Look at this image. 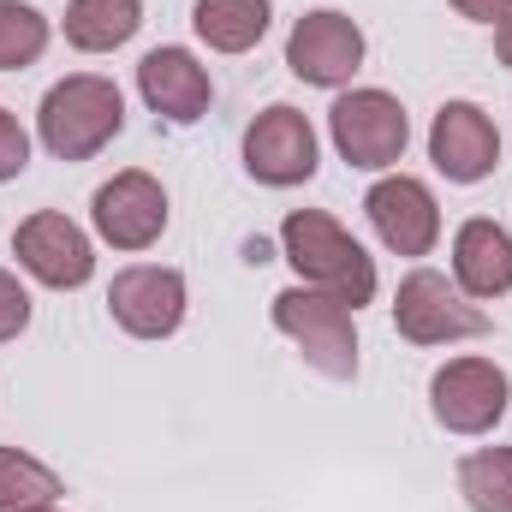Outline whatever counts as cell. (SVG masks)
Instances as JSON below:
<instances>
[{"label":"cell","mask_w":512,"mask_h":512,"mask_svg":"<svg viewBox=\"0 0 512 512\" xmlns=\"http://www.w3.org/2000/svg\"><path fill=\"white\" fill-rule=\"evenodd\" d=\"M280 256L292 262L298 286H316L352 310L376 298V256L322 209H292L280 221Z\"/></svg>","instance_id":"obj_1"},{"label":"cell","mask_w":512,"mask_h":512,"mask_svg":"<svg viewBox=\"0 0 512 512\" xmlns=\"http://www.w3.org/2000/svg\"><path fill=\"white\" fill-rule=\"evenodd\" d=\"M120 126H126V96L102 72L60 78L42 96V108H36V137H42V149L54 161H90V155H102L120 137Z\"/></svg>","instance_id":"obj_2"},{"label":"cell","mask_w":512,"mask_h":512,"mask_svg":"<svg viewBox=\"0 0 512 512\" xmlns=\"http://www.w3.org/2000/svg\"><path fill=\"white\" fill-rule=\"evenodd\" d=\"M268 316L316 376H328V382L358 376V322H352L358 310L352 304H340V298H328L316 286H286V292H274Z\"/></svg>","instance_id":"obj_3"},{"label":"cell","mask_w":512,"mask_h":512,"mask_svg":"<svg viewBox=\"0 0 512 512\" xmlns=\"http://www.w3.org/2000/svg\"><path fill=\"white\" fill-rule=\"evenodd\" d=\"M393 328L411 346H453V340H483L489 316L441 268H411L393 292Z\"/></svg>","instance_id":"obj_4"},{"label":"cell","mask_w":512,"mask_h":512,"mask_svg":"<svg viewBox=\"0 0 512 512\" xmlns=\"http://www.w3.org/2000/svg\"><path fill=\"white\" fill-rule=\"evenodd\" d=\"M328 137H334L340 161H352L364 173H387L393 161H405L411 120H405L399 96H387V90H340L328 108Z\"/></svg>","instance_id":"obj_5"},{"label":"cell","mask_w":512,"mask_h":512,"mask_svg":"<svg viewBox=\"0 0 512 512\" xmlns=\"http://www.w3.org/2000/svg\"><path fill=\"white\" fill-rule=\"evenodd\" d=\"M512 382L495 358H447L429 382V411L447 435H489L507 417Z\"/></svg>","instance_id":"obj_6"},{"label":"cell","mask_w":512,"mask_h":512,"mask_svg":"<svg viewBox=\"0 0 512 512\" xmlns=\"http://www.w3.org/2000/svg\"><path fill=\"white\" fill-rule=\"evenodd\" d=\"M12 256H18V268H24L30 280H42V286H54V292H78V286H90V274H96V245H90V233H84L72 215H60V209L24 215L18 233H12Z\"/></svg>","instance_id":"obj_7"},{"label":"cell","mask_w":512,"mask_h":512,"mask_svg":"<svg viewBox=\"0 0 512 512\" xmlns=\"http://www.w3.org/2000/svg\"><path fill=\"white\" fill-rule=\"evenodd\" d=\"M316 126L292 108V102H274L262 108L251 126H245V173L268 191H292L304 179H316Z\"/></svg>","instance_id":"obj_8"},{"label":"cell","mask_w":512,"mask_h":512,"mask_svg":"<svg viewBox=\"0 0 512 512\" xmlns=\"http://www.w3.org/2000/svg\"><path fill=\"white\" fill-rule=\"evenodd\" d=\"M364 66V30L358 18L334 12V6H316L292 24L286 36V72L316 84V90H346Z\"/></svg>","instance_id":"obj_9"},{"label":"cell","mask_w":512,"mask_h":512,"mask_svg":"<svg viewBox=\"0 0 512 512\" xmlns=\"http://www.w3.org/2000/svg\"><path fill=\"white\" fill-rule=\"evenodd\" d=\"M185 304H191L185 274L161 268V262H131L108 286V316L126 328L131 340H167V334H179Z\"/></svg>","instance_id":"obj_10"},{"label":"cell","mask_w":512,"mask_h":512,"mask_svg":"<svg viewBox=\"0 0 512 512\" xmlns=\"http://www.w3.org/2000/svg\"><path fill=\"white\" fill-rule=\"evenodd\" d=\"M90 221H96L102 245H114V251H149L167 233V191H161L155 173L126 167V173H114L90 197Z\"/></svg>","instance_id":"obj_11"},{"label":"cell","mask_w":512,"mask_h":512,"mask_svg":"<svg viewBox=\"0 0 512 512\" xmlns=\"http://www.w3.org/2000/svg\"><path fill=\"white\" fill-rule=\"evenodd\" d=\"M429 161L447 185H477L501 167V126L477 102H441L429 120Z\"/></svg>","instance_id":"obj_12"},{"label":"cell","mask_w":512,"mask_h":512,"mask_svg":"<svg viewBox=\"0 0 512 512\" xmlns=\"http://www.w3.org/2000/svg\"><path fill=\"white\" fill-rule=\"evenodd\" d=\"M364 215H370L376 239H382L393 256H429L435 239H441L435 191H429L423 179H411V173H387V179H376L370 197H364Z\"/></svg>","instance_id":"obj_13"},{"label":"cell","mask_w":512,"mask_h":512,"mask_svg":"<svg viewBox=\"0 0 512 512\" xmlns=\"http://www.w3.org/2000/svg\"><path fill=\"white\" fill-rule=\"evenodd\" d=\"M137 96L167 126H197L215 102V78L191 48H149L137 60Z\"/></svg>","instance_id":"obj_14"},{"label":"cell","mask_w":512,"mask_h":512,"mask_svg":"<svg viewBox=\"0 0 512 512\" xmlns=\"http://www.w3.org/2000/svg\"><path fill=\"white\" fill-rule=\"evenodd\" d=\"M453 280L465 298H507L512 292V233L489 215H471L453 233Z\"/></svg>","instance_id":"obj_15"},{"label":"cell","mask_w":512,"mask_h":512,"mask_svg":"<svg viewBox=\"0 0 512 512\" xmlns=\"http://www.w3.org/2000/svg\"><path fill=\"white\" fill-rule=\"evenodd\" d=\"M60 30L78 54H114L143 30V0H66Z\"/></svg>","instance_id":"obj_16"},{"label":"cell","mask_w":512,"mask_h":512,"mask_svg":"<svg viewBox=\"0 0 512 512\" xmlns=\"http://www.w3.org/2000/svg\"><path fill=\"white\" fill-rule=\"evenodd\" d=\"M268 0H197L191 24L215 54H251L256 42L268 36Z\"/></svg>","instance_id":"obj_17"},{"label":"cell","mask_w":512,"mask_h":512,"mask_svg":"<svg viewBox=\"0 0 512 512\" xmlns=\"http://www.w3.org/2000/svg\"><path fill=\"white\" fill-rule=\"evenodd\" d=\"M66 495L60 471L42 465L24 447H0V512H30V507H54Z\"/></svg>","instance_id":"obj_18"},{"label":"cell","mask_w":512,"mask_h":512,"mask_svg":"<svg viewBox=\"0 0 512 512\" xmlns=\"http://www.w3.org/2000/svg\"><path fill=\"white\" fill-rule=\"evenodd\" d=\"M459 495L471 512H512V447H477L459 459Z\"/></svg>","instance_id":"obj_19"},{"label":"cell","mask_w":512,"mask_h":512,"mask_svg":"<svg viewBox=\"0 0 512 512\" xmlns=\"http://www.w3.org/2000/svg\"><path fill=\"white\" fill-rule=\"evenodd\" d=\"M48 18L30 0H0V72H24L48 48Z\"/></svg>","instance_id":"obj_20"},{"label":"cell","mask_w":512,"mask_h":512,"mask_svg":"<svg viewBox=\"0 0 512 512\" xmlns=\"http://www.w3.org/2000/svg\"><path fill=\"white\" fill-rule=\"evenodd\" d=\"M30 328V292H24V280L18 274H6L0 268V346L6 340H18Z\"/></svg>","instance_id":"obj_21"},{"label":"cell","mask_w":512,"mask_h":512,"mask_svg":"<svg viewBox=\"0 0 512 512\" xmlns=\"http://www.w3.org/2000/svg\"><path fill=\"white\" fill-rule=\"evenodd\" d=\"M24 167H30V131L0 108V185H6V179H18Z\"/></svg>","instance_id":"obj_22"},{"label":"cell","mask_w":512,"mask_h":512,"mask_svg":"<svg viewBox=\"0 0 512 512\" xmlns=\"http://www.w3.org/2000/svg\"><path fill=\"white\" fill-rule=\"evenodd\" d=\"M453 12L471 24H501V18H512V0H453Z\"/></svg>","instance_id":"obj_23"},{"label":"cell","mask_w":512,"mask_h":512,"mask_svg":"<svg viewBox=\"0 0 512 512\" xmlns=\"http://www.w3.org/2000/svg\"><path fill=\"white\" fill-rule=\"evenodd\" d=\"M495 54H501V66L512 72V18H501V24H495Z\"/></svg>","instance_id":"obj_24"},{"label":"cell","mask_w":512,"mask_h":512,"mask_svg":"<svg viewBox=\"0 0 512 512\" xmlns=\"http://www.w3.org/2000/svg\"><path fill=\"white\" fill-rule=\"evenodd\" d=\"M268 256H274V245H268V239H251V245H245V262H268Z\"/></svg>","instance_id":"obj_25"},{"label":"cell","mask_w":512,"mask_h":512,"mask_svg":"<svg viewBox=\"0 0 512 512\" xmlns=\"http://www.w3.org/2000/svg\"><path fill=\"white\" fill-rule=\"evenodd\" d=\"M30 512H60V507H30Z\"/></svg>","instance_id":"obj_26"}]
</instances>
